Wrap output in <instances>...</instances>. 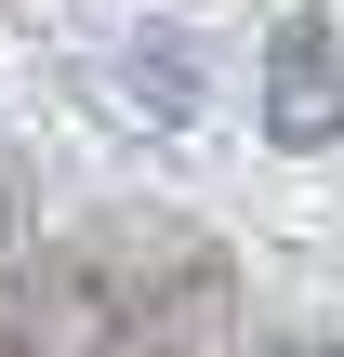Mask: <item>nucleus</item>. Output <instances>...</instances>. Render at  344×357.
I'll return each instance as SVG.
<instances>
[{"label":"nucleus","mask_w":344,"mask_h":357,"mask_svg":"<svg viewBox=\"0 0 344 357\" xmlns=\"http://www.w3.org/2000/svg\"><path fill=\"white\" fill-rule=\"evenodd\" d=\"M265 132L278 146H331L344 132V53L318 13H292L278 40H265Z\"/></svg>","instance_id":"obj_1"},{"label":"nucleus","mask_w":344,"mask_h":357,"mask_svg":"<svg viewBox=\"0 0 344 357\" xmlns=\"http://www.w3.org/2000/svg\"><path fill=\"white\" fill-rule=\"evenodd\" d=\"M278 357H344V344H278Z\"/></svg>","instance_id":"obj_2"}]
</instances>
